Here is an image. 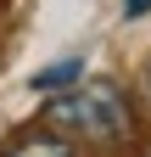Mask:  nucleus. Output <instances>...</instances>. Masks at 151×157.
Masks as SVG:
<instances>
[{
  "instance_id": "20e7f679",
  "label": "nucleus",
  "mask_w": 151,
  "mask_h": 157,
  "mask_svg": "<svg viewBox=\"0 0 151 157\" xmlns=\"http://www.w3.org/2000/svg\"><path fill=\"white\" fill-rule=\"evenodd\" d=\"M123 11H129V17H140V11H151V0H123Z\"/></svg>"
},
{
  "instance_id": "f03ea898",
  "label": "nucleus",
  "mask_w": 151,
  "mask_h": 157,
  "mask_svg": "<svg viewBox=\"0 0 151 157\" xmlns=\"http://www.w3.org/2000/svg\"><path fill=\"white\" fill-rule=\"evenodd\" d=\"M6 157H73V140H62L56 129H34V135H23Z\"/></svg>"
},
{
  "instance_id": "f257e3e1",
  "label": "nucleus",
  "mask_w": 151,
  "mask_h": 157,
  "mask_svg": "<svg viewBox=\"0 0 151 157\" xmlns=\"http://www.w3.org/2000/svg\"><path fill=\"white\" fill-rule=\"evenodd\" d=\"M45 129H56L62 140H90V146H118L134 135V112L129 95L112 78H79L62 95L45 101Z\"/></svg>"
},
{
  "instance_id": "7ed1b4c3",
  "label": "nucleus",
  "mask_w": 151,
  "mask_h": 157,
  "mask_svg": "<svg viewBox=\"0 0 151 157\" xmlns=\"http://www.w3.org/2000/svg\"><path fill=\"white\" fill-rule=\"evenodd\" d=\"M84 78V62H56L45 73H34V90H62V84H79Z\"/></svg>"
}]
</instances>
